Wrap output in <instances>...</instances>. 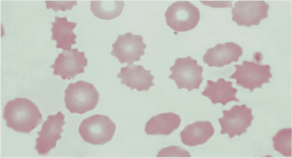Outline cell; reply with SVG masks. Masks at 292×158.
I'll list each match as a JSON object with an SVG mask.
<instances>
[{"label":"cell","mask_w":292,"mask_h":158,"mask_svg":"<svg viewBox=\"0 0 292 158\" xmlns=\"http://www.w3.org/2000/svg\"><path fill=\"white\" fill-rule=\"evenodd\" d=\"M150 70H146L141 65H130L120 69L117 77L121 79V83L126 85L131 90L139 91H147L154 85V77Z\"/></svg>","instance_id":"obj_13"},{"label":"cell","mask_w":292,"mask_h":158,"mask_svg":"<svg viewBox=\"0 0 292 158\" xmlns=\"http://www.w3.org/2000/svg\"><path fill=\"white\" fill-rule=\"evenodd\" d=\"M169 70L171 74L168 78L175 81L178 89L185 88L189 91L199 89L203 80L202 67L190 55L177 58Z\"/></svg>","instance_id":"obj_4"},{"label":"cell","mask_w":292,"mask_h":158,"mask_svg":"<svg viewBox=\"0 0 292 158\" xmlns=\"http://www.w3.org/2000/svg\"><path fill=\"white\" fill-rule=\"evenodd\" d=\"M157 157H191L190 153L184 149L177 146H172L161 149Z\"/></svg>","instance_id":"obj_20"},{"label":"cell","mask_w":292,"mask_h":158,"mask_svg":"<svg viewBox=\"0 0 292 158\" xmlns=\"http://www.w3.org/2000/svg\"><path fill=\"white\" fill-rule=\"evenodd\" d=\"M140 35H134L128 32L119 35L116 41L112 44L111 54L117 58L121 64L126 63L128 65L134 62L139 61L145 54L146 44Z\"/></svg>","instance_id":"obj_8"},{"label":"cell","mask_w":292,"mask_h":158,"mask_svg":"<svg viewBox=\"0 0 292 158\" xmlns=\"http://www.w3.org/2000/svg\"><path fill=\"white\" fill-rule=\"evenodd\" d=\"M180 116L173 112L161 113L152 117L146 123L145 131L147 135L171 134L180 126Z\"/></svg>","instance_id":"obj_17"},{"label":"cell","mask_w":292,"mask_h":158,"mask_svg":"<svg viewBox=\"0 0 292 158\" xmlns=\"http://www.w3.org/2000/svg\"><path fill=\"white\" fill-rule=\"evenodd\" d=\"M214 128L209 121H197L187 125L180 132L183 143L193 147L206 143L214 134Z\"/></svg>","instance_id":"obj_15"},{"label":"cell","mask_w":292,"mask_h":158,"mask_svg":"<svg viewBox=\"0 0 292 158\" xmlns=\"http://www.w3.org/2000/svg\"><path fill=\"white\" fill-rule=\"evenodd\" d=\"M223 117L218 119L221 129V134H228L230 138L246 132L254 119L252 110L245 104L235 105L230 110H223Z\"/></svg>","instance_id":"obj_7"},{"label":"cell","mask_w":292,"mask_h":158,"mask_svg":"<svg viewBox=\"0 0 292 158\" xmlns=\"http://www.w3.org/2000/svg\"><path fill=\"white\" fill-rule=\"evenodd\" d=\"M232 85V81H226L223 78H219L216 82L207 80V85L202 95L207 97L213 104L220 103L224 106L232 101L239 102L236 97L238 89Z\"/></svg>","instance_id":"obj_14"},{"label":"cell","mask_w":292,"mask_h":158,"mask_svg":"<svg viewBox=\"0 0 292 158\" xmlns=\"http://www.w3.org/2000/svg\"><path fill=\"white\" fill-rule=\"evenodd\" d=\"M46 8H52L56 12L58 10L65 11L66 10H71L73 6L77 5V1H45Z\"/></svg>","instance_id":"obj_21"},{"label":"cell","mask_w":292,"mask_h":158,"mask_svg":"<svg viewBox=\"0 0 292 158\" xmlns=\"http://www.w3.org/2000/svg\"><path fill=\"white\" fill-rule=\"evenodd\" d=\"M115 130V124L108 117L98 114L83 120L78 129L82 139L95 145H103L111 140Z\"/></svg>","instance_id":"obj_3"},{"label":"cell","mask_w":292,"mask_h":158,"mask_svg":"<svg viewBox=\"0 0 292 158\" xmlns=\"http://www.w3.org/2000/svg\"><path fill=\"white\" fill-rule=\"evenodd\" d=\"M243 54L242 47L233 42L218 43L208 49L203 56V61L209 67H222L238 61Z\"/></svg>","instance_id":"obj_12"},{"label":"cell","mask_w":292,"mask_h":158,"mask_svg":"<svg viewBox=\"0 0 292 158\" xmlns=\"http://www.w3.org/2000/svg\"><path fill=\"white\" fill-rule=\"evenodd\" d=\"M52 36L51 39L56 41V47L63 50H70L73 44H76L77 35L73 29L76 22H69L66 17H55V21L51 23Z\"/></svg>","instance_id":"obj_16"},{"label":"cell","mask_w":292,"mask_h":158,"mask_svg":"<svg viewBox=\"0 0 292 158\" xmlns=\"http://www.w3.org/2000/svg\"><path fill=\"white\" fill-rule=\"evenodd\" d=\"M235 72L229 77L236 80V84L252 92L255 88H261L262 84L270 82L272 77L269 65H262L244 60L242 65L236 64Z\"/></svg>","instance_id":"obj_6"},{"label":"cell","mask_w":292,"mask_h":158,"mask_svg":"<svg viewBox=\"0 0 292 158\" xmlns=\"http://www.w3.org/2000/svg\"><path fill=\"white\" fill-rule=\"evenodd\" d=\"M167 25L176 32H184L194 29L200 19L199 9L189 1H176L164 14Z\"/></svg>","instance_id":"obj_5"},{"label":"cell","mask_w":292,"mask_h":158,"mask_svg":"<svg viewBox=\"0 0 292 158\" xmlns=\"http://www.w3.org/2000/svg\"><path fill=\"white\" fill-rule=\"evenodd\" d=\"M66 108L72 114L80 115L94 110L98 102L99 93L91 83L79 80L70 83L64 91Z\"/></svg>","instance_id":"obj_2"},{"label":"cell","mask_w":292,"mask_h":158,"mask_svg":"<svg viewBox=\"0 0 292 158\" xmlns=\"http://www.w3.org/2000/svg\"><path fill=\"white\" fill-rule=\"evenodd\" d=\"M273 148L286 157H292V128H285L279 130L272 138Z\"/></svg>","instance_id":"obj_19"},{"label":"cell","mask_w":292,"mask_h":158,"mask_svg":"<svg viewBox=\"0 0 292 158\" xmlns=\"http://www.w3.org/2000/svg\"><path fill=\"white\" fill-rule=\"evenodd\" d=\"M124 6V1H91L90 3V9L93 14L99 19L107 20L119 16Z\"/></svg>","instance_id":"obj_18"},{"label":"cell","mask_w":292,"mask_h":158,"mask_svg":"<svg viewBox=\"0 0 292 158\" xmlns=\"http://www.w3.org/2000/svg\"><path fill=\"white\" fill-rule=\"evenodd\" d=\"M87 65L88 59L85 53L74 48L59 53L50 67L54 69L53 75L60 76L62 79H70L84 73V68Z\"/></svg>","instance_id":"obj_11"},{"label":"cell","mask_w":292,"mask_h":158,"mask_svg":"<svg viewBox=\"0 0 292 158\" xmlns=\"http://www.w3.org/2000/svg\"><path fill=\"white\" fill-rule=\"evenodd\" d=\"M269 5L262 1H238L232 8V21L239 26L250 27L258 25L261 20L268 17Z\"/></svg>","instance_id":"obj_10"},{"label":"cell","mask_w":292,"mask_h":158,"mask_svg":"<svg viewBox=\"0 0 292 158\" xmlns=\"http://www.w3.org/2000/svg\"><path fill=\"white\" fill-rule=\"evenodd\" d=\"M65 117L60 112L56 115L48 116L43 122L41 131L37 132L39 137L36 139L35 149L40 155H48L56 146L57 141L61 138L63 132L62 126L66 123Z\"/></svg>","instance_id":"obj_9"},{"label":"cell","mask_w":292,"mask_h":158,"mask_svg":"<svg viewBox=\"0 0 292 158\" xmlns=\"http://www.w3.org/2000/svg\"><path fill=\"white\" fill-rule=\"evenodd\" d=\"M6 125L14 131L29 133L42 121V115L37 105L26 98L8 101L3 108Z\"/></svg>","instance_id":"obj_1"}]
</instances>
